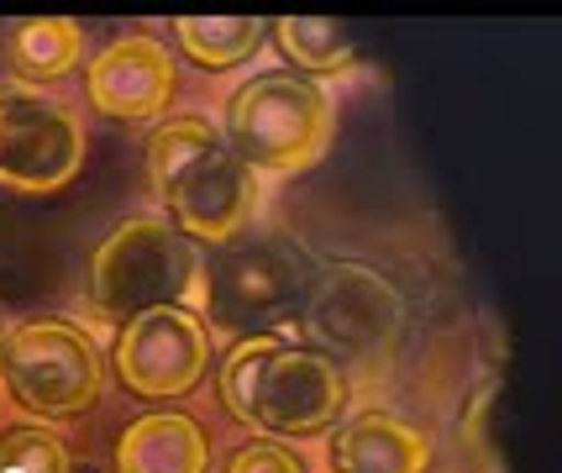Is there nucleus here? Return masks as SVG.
<instances>
[{"label":"nucleus","mask_w":562,"mask_h":473,"mask_svg":"<svg viewBox=\"0 0 562 473\" xmlns=\"http://www.w3.org/2000/svg\"><path fill=\"white\" fill-rule=\"evenodd\" d=\"M347 399H352V379L342 363L284 331L237 337L221 363L226 416L273 442L331 431L347 416Z\"/></svg>","instance_id":"1"},{"label":"nucleus","mask_w":562,"mask_h":473,"mask_svg":"<svg viewBox=\"0 0 562 473\" xmlns=\"http://www.w3.org/2000/svg\"><path fill=\"white\" fill-rule=\"evenodd\" d=\"M147 179L158 211L190 243H237L258 216V174L211 116H164L147 132Z\"/></svg>","instance_id":"2"},{"label":"nucleus","mask_w":562,"mask_h":473,"mask_svg":"<svg viewBox=\"0 0 562 473\" xmlns=\"http://www.w3.org/2000/svg\"><path fill=\"white\" fill-rule=\"evenodd\" d=\"M90 311L100 322L122 326L126 316H143L158 305H205V258L200 243H190L164 211H126L122 222L100 237L90 252L85 279Z\"/></svg>","instance_id":"3"},{"label":"nucleus","mask_w":562,"mask_h":473,"mask_svg":"<svg viewBox=\"0 0 562 473\" xmlns=\"http://www.w3.org/2000/svg\"><path fill=\"white\" fill-rule=\"evenodd\" d=\"M105 348L85 322L74 316H37V322L5 326L0 342V384L5 395L37 421H79L105 395Z\"/></svg>","instance_id":"4"},{"label":"nucleus","mask_w":562,"mask_h":473,"mask_svg":"<svg viewBox=\"0 0 562 473\" xmlns=\"http://www.w3.org/2000/svg\"><path fill=\"white\" fill-rule=\"evenodd\" d=\"M221 132L243 153L252 174H300L331 148L337 105L316 79L269 69V75L243 79L226 95V126Z\"/></svg>","instance_id":"5"},{"label":"nucleus","mask_w":562,"mask_h":473,"mask_svg":"<svg viewBox=\"0 0 562 473\" xmlns=\"http://www.w3.org/2000/svg\"><path fill=\"white\" fill-rule=\"evenodd\" d=\"M300 322L326 358L379 363L405 331V295L368 263H326L300 295Z\"/></svg>","instance_id":"6"},{"label":"nucleus","mask_w":562,"mask_h":473,"mask_svg":"<svg viewBox=\"0 0 562 473\" xmlns=\"http://www.w3.org/2000/svg\"><path fill=\"white\" fill-rule=\"evenodd\" d=\"M211 326L200 311L184 305H158L143 316H126L111 337V374L132 399L164 405V399H190L200 379L211 374Z\"/></svg>","instance_id":"7"},{"label":"nucleus","mask_w":562,"mask_h":473,"mask_svg":"<svg viewBox=\"0 0 562 473\" xmlns=\"http://www.w3.org/2000/svg\"><path fill=\"white\" fill-rule=\"evenodd\" d=\"M311 284V263L284 243H237L205 263L200 316L221 337H258L290 316Z\"/></svg>","instance_id":"8"},{"label":"nucleus","mask_w":562,"mask_h":473,"mask_svg":"<svg viewBox=\"0 0 562 473\" xmlns=\"http://www.w3.org/2000/svg\"><path fill=\"white\" fill-rule=\"evenodd\" d=\"M85 169V122L58 95L0 90V190L53 195Z\"/></svg>","instance_id":"9"},{"label":"nucleus","mask_w":562,"mask_h":473,"mask_svg":"<svg viewBox=\"0 0 562 473\" xmlns=\"http://www.w3.org/2000/svg\"><path fill=\"white\" fill-rule=\"evenodd\" d=\"M173 90H179V64H173L169 43L153 32H126L100 53H90V64H85V100L105 122L158 126Z\"/></svg>","instance_id":"10"},{"label":"nucleus","mask_w":562,"mask_h":473,"mask_svg":"<svg viewBox=\"0 0 562 473\" xmlns=\"http://www.w3.org/2000/svg\"><path fill=\"white\" fill-rule=\"evenodd\" d=\"M331 473H431V437L416 421L394 416L384 405H368L337 421L331 431Z\"/></svg>","instance_id":"11"},{"label":"nucleus","mask_w":562,"mask_h":473,"mask_svg":"<svg viewBox=\"0 0 562 473\" xmlns=\"http://www.w3.org/2000/svg\"><path fill=\"white\" fill-rule=\"evenodd\" d=\"M211 431L184 410H147L116 431L111 473H211Z\"/></svg>","instance_id":"12"},{"label":"nucleus","mask_w":562,"mask_h":473,"mask_svg":"<svg viewBox=\"0 0 562 473\" xmlns=\"http://www.w3.org/2000/svg\"><path fill=\"white\" fill-rule=\"evenodd\" d=\"M85 58V32L69 16H26L0 32V69L16 90H48Z\"/></svg>","instance_id":"13"},{"label":"nucleus","mask_w":562,"mask_h":473,"mask_svg":"<svg viewBox=\"0 0 562 473\" xmlns=\"http://www.w3.org/2000/svg\"><path fill=\"white\" fill-rule=\"evenodd\" d=\"M173 43L195 69L226 75V69H243L269 43V22H258V16H179Z\"/></svg>","instance_id":"14"},{"label":"nucleus","mask_w":562,"mask_h":473,"mask_svg":"<svg viewBox=\"0 0 562 473\" xmlns=\"http://www.w3.org/2000/svg\"><path fill=\"white\" fill-rule=\"evenodd\" d=\"M290 75L300 79H331V75H347L358 64V43L342 22H326V16H279L269 26Z\"/></svg>","instance_id":"15"},{"label":"nucleus","mask_w":562,"mask_h":473,"mask_svg":"<svg viewBox=\"0 0 562 473\" xmlns=\"http://www.w3.org/2000/svg\"><path fill=\"white\" fill-rule=\"evenodd\" d=\"M0 473H74V452L53 421L22 416L0 431Z\"/></svg>","instance_id":"16"},{"label":"nucleus","mask_w":562,"mask_h":473,"mask_svg":"<svg viewBox=\"0 0 562 473\" xmlns=\"http://www.w3.org/2000/svg\"><path fill=\"white\" fill-rule=\"evenodd\" d=\"M221 473H305V458L284 448V442H273V437H252V442H243L226 458Z\"/></svg>","instance_id":"17"},{"label":"nucleus","mask_w":562,"mask_h":473,"mask_svg":"<svg viewBox=\"0 0 562 473\" xmlns=\"http://www.w3.org/2000/svg\"><path fill=\"white\" fill-rule=\"evenodd\" d=\"M0 342H5V326H0ZM0 390H5V384H0Z\"/></svg>","instance_id":"18"}]
</instances>
